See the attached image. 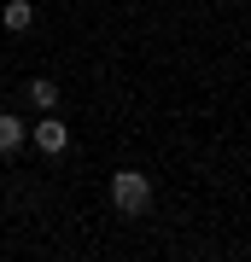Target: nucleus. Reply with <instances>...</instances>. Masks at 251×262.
Returning a JSON list of instances; mask_svg holds the SVG:
<instances>
[{"label": "nucleus", "instance_id": "1", "mask_svg": "<svg viewBox=\"0 0 251 262\" xmlns=\"http://www.w3.org/2000/svg\"><path fill=\"white\" fill-rule=\"evenodd\" d=\"M111 204L123 215H146L152 210V181L140 175V169H117L111 175Z\"/></svg>", "mask_w": 251, "mask_h": 262}, {"label": "nucleus", "instance_id": "2", "mask_svg": "<svg viewBox=\"0 0 251 262\" xmlns=\"http://www.w3.org/2000/svg\"><path fill=\"white\" fill-rule=\"evenodd\" d=\"M29 140H35L47 158H59V151H70V128H65V122H59L53 111H41V122L29 128Z\"/></svg>", "mask_w": 251, "mask_h": 262}, {"label": "nucleus", "instance_id": "3", "mask_svg": "<svg viewBox=\"0 0 251 262\" xmlns=\"http://www.w3.org/2000/svg\"><path fill=\"white\" fill-rule=\"evenodd\" d=\"M0 24H6L12 35H24V29L35 24V6H29V0H6V6H0Z\"/></svg>", "mask_w": 251, "mask_h": 262}, {"label": "nucleus", "instance_id": "4", "mask_svg": "<svg viewBox=\"0 0 251 262\" xmlns=\"http://www.w3.org/2000/svg\"><path fill=\"white\" fill-rule=\"evenodd\" d=\"M24 140H29V128H24L12 111H0V151H18Z\"/></svg>", "mask_w": 251, "mask_h": 262}, {"label": "nucleus", "instance_id": "5", "mask_svg": "<svg viewBox=\"0 0 251 262\" xmlns=\"http://www.w3.org/2000/svg\"><path fill=\"white\" fill-rule=\"evenodd\" d=\"M24 94H29V105H35V111H53V105H59V82H47V76H35V82H29Z\"/></svg>", "mask_w": 251, "mask_h": 262}]
</instances>
